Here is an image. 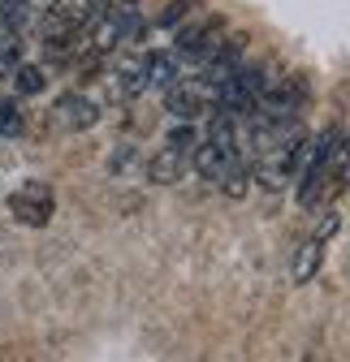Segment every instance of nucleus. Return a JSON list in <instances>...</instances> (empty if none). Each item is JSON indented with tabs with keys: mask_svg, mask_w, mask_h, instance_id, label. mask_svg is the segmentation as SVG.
<instances>
[{
	"mask_svg": "<svg viewBox=\"0 0 350 362\" xmlns=\"http://www.w3.org/2000/svg\"><path fill=\"white\" fill-rule=\"evenodd\" d=\"M350 186V134H341V143H337V160H333V177H329V199L341 194Z\"/></svg>",
	"mask_w": 350,
	"mask_h": 362,
	"instance_id": "ddd939ff",
	"label": "nucleus"
},
{
	"mask_svg": "<svg viewBox=\"0 0 350 362\" xmlns=\"http://www.w3.org/2000/svg\"><path fill=\"white\" fill-rule=\"evenodd\" d=\"M52 211H57V194L52 186H43V181H26L9 194V216L26 229H43V224H52Z\"/></svg>",
	"mask_w": 350,
	"mask_h": 362,
	"instance_id": "39448f33",
	"label": "nucleus"
},
{
	"mask_svg": "<svg viewBox=\"0 0 350 362\" xmlns=\"http://www.w3.org/2000/svg\"><path fill=\"white\" fill-rule=\"evenodd\" d=\"M337 233V211H329L324 220H320V229L298 246V255H294V267H290V276H294V285H307L316 272H320V259H324V242Z\"/></svg>",
	"mask_w": 350,
	"mask_h": 362,
	"instance_id": "0eeeda50",
	"label": "nucleus"
},
{
	"mask_svg": "<svg viewBox=\"0 0 350 362\" xmlns=\"http://www.w3.org/2000/svg\"><path fill=\"white\" fill-rule=\"evenodd\" d=\"M9 78H13V95H18V100H30V95H39V90L48 86L43 69H39V65H26V61H22V65L9 74Z\"/></svg>",
	"mask_w": 350,
	"mask_h": 362,
	"instance_id": "f8f14e48",
	"label": "nucleus"
},
{
	"mask_svg": "<svg viewBox=\"0 0 350 362\" xmlns=\"http://www.w3.org/2000/svg\"><path fill=\"white\" fill-rule=\"evenodd\" d=\"M52 125L65 129V134H82V129H91L100 121V104L91 95H82V90H65V95L52 104Z\"/></svg>",
	"mask_w": 350,
	"mask_h": 362,
	"instance_id": "423d86ee",
	"label": "nucleus"
},
{
	"mask_svg": "<svg viewBox=\"0 0 350 362\" xmlns=\"http://www.w3.org/2000/svg\"><path fill=\"white\" fill-rule=\"evenodd\" d=\"M337 143H341V129H320L316 139L307 143V160H303L298 173V207H320L329 199V177H333V160H337Z\"/></svg>",
	"mask_w": 350,
	"mask_h": 362,
	"instance_id": "f257e3e1",
	"label": "nucleus"
},
{
	"mask_svg": "<svg viewBox=\"0 0 350 362\" xmlns=\"http://www.w3.org/2000/svg\"><path fill=\"white\" fill-rule=\"evenodd\" d=\"M186 164H191V156L173 151V147H160V151L152 156V164H147V177L156 181V186H173V181L186 173Z\"/></svg>",
	"mask_w": 350,
	"mask_h": 362,
	"instance_id": "6e6552de",
	"label": "nucleus"
},
{
	"mask_svg": "<svg viewBox=\"0 0 350 362\" xmlns=\"http://www.w3.org/2000/svg\"><path fill=\"white\" fill-rule=\"evenodd\" d=\"M164 147H173V151H182V156H195V147H199V129H195L191 121H182V125H173V129L164 134Z\"/></svg>",
	"mask_w": 350,
	"mask_h": 362,
	"instance_id": "2eb2a0df",
	"label": "nucleus"
},
{
	"mask_svg": "<svg viewBox=\"0 0 350 362\" xmlns=\"http://www.w3.org/2000/svg\"><path fill=\"white\" fill-rule=\"evenodd\" d=\"M221 39H225V18L203 13V18H195V22H186V26L173 30V57L203 69L216 57V48H221Z\"/></svg>",
	"mask_w": 350,
	"mask_h": 362,
	"instance_id": "7ed1b4c3",
	"label": "nucleus"
},
{
	"mask_svg": "<svg viewBox=\"0 0 350 362\" xmlns=\"http://www.w3.org/2000/svg\"><path fill=\"white\" fill-rule=\"evenodd\" d=\"M117 90L130 100V95H139V90H147V57H135V61H121L117 69Z\"/></svg>",
	"mask_w": 350,
	"mask_h": 362,
	"instance_id": "9d476101",
	"label": "nucleus"
},
{
	"mask_svg": "<svg viewBox=\"0 0 350 362\" xmlns=\"http://www.w3.org/2000/svg\"><path fill=\"white\" fill-rule=\"evenodd\" d=\"M26 129V112L18 95H0V139H18Z\"/></svg>",
	"mask_w": 350,
	"mask_h": 362,
	"instance_id": "9b49d317",
	"label": "nucleus"
},
{
	"mask_svg": "<svg viewBox=\"0 0 350 362\" xmlns=\"http://www.w3.org/2000/svg\"><path fill=\"white\" fill-rule=\"evenodd\" d=\"M22 48H26V43H22V35H13V30H5V35H0V74H13L18 65H22Z\"/></svg>",
	"mask_w": 350,
	"mask_h": 362,
	"instance_id": "4468645a",
	"label": "nucleus"
},
{
	"mask_svg": "<svg viewBox=\"0 0 350 362\" xmlns=\"http://www.w3.org/2000/svg\"><path fill=\"white\" fill-rule=\"evenodd\" d=\"M307 134H303L298 125L286 134V139H277L269 151H259V160H255V181L264 190H286L290 181L303 173V160H307Z\"/></svg>",
	"mask_w": 350,
	"mask_h": 362,
	"instance_id": "f03ea898",
	"label": "nucleus"
},
{
	"mask_svg": "<svg viewBox=\"0 0 350 362\" xmlns=\"http://www.w3.org/2000/svg\"><path fill=\"white\" fill-rule=\"evenodd\" d=\"M164 108L178 121H195L203 112H216V86L203 78H178L164 90Z\"/></svg>",
	"mask_w": 350,
	"mask_h": 362,
	"instance_id": "20e7f679",
	"label": "nucleus"
},
{
	"mask_svg": "<svg viewBox=\"0 0 350 362\" xmlns=\"http://www.w3.org/2000/svg\"><path fill=\"white\" fill-rule=\"evenodd\" d=\"M178 78H182V61L173 57V52H147V86L169 90Z\"/></svg>",
	"mask_w": 350,
	"mask_h": 362,
	"instance_id": "1a4fd4ad",
	"label": "nucleus"
},
{
	"mask_svg": "<svg viewBox=\"0 0 350 362\" xmlns=\"http://www.w3.org/2000/svg\"><path fill=\"white\" fill-rule=\"evenodd\" d=\"M195 9H199V0H173V5L160 13V30H178L186 18H195Z\"/></svg>",
	"mask_w": 350,
	"mask_h": 362,
	"instance_id": "dca6fc26",
	"label": "nucleus"
}]
</instances>
